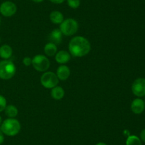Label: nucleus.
<instances>
[{
    "label": "nucleus",
    "mask_w": 145,
    "mask_h": 145,
    "mask_svg": "<svg viewBox=\"0 0 145 145\" xmlns=\"http://www.w3.org/2000/svg\"><path fill=\"white\" fill-rule=\"evenodd\" d=\"M69 51L72 56L78 58L84 57L90 52V42L83 36H75L69 42Z\"/></svg>",
    "instance_id": "1"
},
{
    "label": "nucleus",
    "mask_w": 145,
    "mask_h": 145,
    "mask_svg": "<svg viewBox=\"0 0 145 145\" xmlns=\"http://www.w3.org/2000/svg\"><path fill=\"white\" fill-rule=\"evenodd\" d=\"M0 129L2 131L4 134L8 136H14L19 133L21 130V124L16 119L8 118L3 121Z\"/></svg>",
    "instance_id": "2"
},
{
    "label": "nucleus",
    "mask_w": 145,
    "mask_h": 145,
    "mask_svg": "<svg viewBox=\"0 0 145 145\" xmlns=\"http://www.w3.org/2000/svg\"><path fill=\"white\" fill-rule=\"evenodd\" d=\"M15 65L9 60H3L0 61V78L2 80H9L16 73Z\"/></svg>",
    "instance_id": "3"
},
{
    "label": "nucleus",
    "mask_w": 145,
    "mask_h": 145,
    "mask_svg": "<svg viewBox=\"0 0 145 145\" xmlns=\"http://www.w3.org/2000/svg\"><path fill=\"white\" fill-rule=\"evenodd\" d=\"M78 23L74 18H67L65 19L59 26V30L62 34L67 36L74 35L78 31Z\"/></svg>",
    "instance_id": "4"
},
{
    "label": "nucleus",
    "mask_w": 145,
    "mask_h": 145,
    "mask_svg": "<svg viewBox=\"0 0 145 145\" xmlns=\"http://www.w3.org/2000/svg\"><path fill=\"white\" fill-rule=\"evenodd\" d=\"M41 85L45 88L52 89L57 85L59 83V79L57 76L56 73L52 71L45 72L40 77Z\"/></svg>",
    "instance_id": "5"
},
{
    "label": "nucleus",
    "mask_w": 145,
    "mask_h": 145,
    "mask_svg": "<svg viewBox=\"0 0 145 145\" xmlns=\"http://www.w3.org/2000/svg\"><path fill=\"white\" fill-rule=\"evenodd\" d=\"M32 65L37 71L45 72L49 68L50 63L45 55L39 54L33 57L32 59Z\"/></svg>",
    "instance_id": "6"
},
{
    "label": "nucleus",
    "mask_w": 145,
    "mask_h": 145,
    "mask_svg": "<svg viewBox=\"0 0 145 145\" xmlns=\"http://www.w3.org/2000/svg\"><path fill=\"white\" fill-rule=\"evenodd\" d=\"M17 7L13 1H6L0 5V13L5 17H11L16 13Z\"/></svg>",
    "instance_id": "7"
},
{
    "label": "nucleus",
    "mask_w": 145,
    "mask_h": 145,
    "mask_svg": "<svg viewBox=\"0 0 145 145\" xmlns=\"http://www.w3.org/2000/svg\"><path fill=\"white\" fill-rule=\"evenodd\" d=\"M132 92L138 98L145 96V78H139L133 82L132 85Z\"/></svg>",
    "instance_id": "8"
},
{
    "label": "nucleus",
    "mask_w": 145,
    "mask_h": 145,
    "mask_svg": "<svg viewBox=\"0 0 145 145\" xmlns=\"http://www.w3.org/2000/svg\"><path fill=\"white\" fill-rule=\"evenodd\" d=\"M145 104L144 100L140 98H136L131 103V110L136 115H140L144 112Z\"/></svg>",
    "instance_id": "9"
},
{
    "label": "nucleus",
    "mask_w": 145,
    "mask_h": 145,
    "mask_svg": "<svg viewBox=\"0 0 145 145\" xmlns=\"http://www.w3.org/2000/svg\"><path fill=\"white\" fill-rule=\"evenodd\" d=\"M56 75L60 80H66L70 75V69L67 65H60L57 70Z\"/></svg>",
    "instance_id": "10"
},
{
    "label": "nucleus",
    "mask_w": 145,
    "mask_h": 145,
    "mask_svg": "<svg viewBox=\"0 0 145 145\" xmlns=\"http://www.w3.org/2000/svg\"><path fill=\"white\" fill-rule=\"evenodd\" d=\"M71 59V54L66 51H59L55 54V61L59 64H65Z\"/></svg>",
    "instance_id": "11"
},
{
    "label": "nucleus",
    "mask_w": 145,
    "mask_h": 145,
    "mask_svg": "<svg viewBox=\"0 0 145 145\" xmlns=\"http://www.w3.org/2000/svg\"><path fill=\"white\" fill-rule=\"evenodd\" d=\"M49 41L50 43L57 45L62 42V33L59 30V28H55L49 35Z\"/></svg>",
    "instance_id": "12"
},
{
    "label": "nucleus",
    "mask_w": 145,
    "mask_h": 145,
    "mask_svg": "<svg viewBox=\"0 0 145 145\" xmlns=\"http://www.w3.org/2000/svg\"><path fill=\"white\" fill-rule=\"evenodd\" d=\"M13 54V50L10 45L7 44L1 45L0 47V57L4 60H8Z\"/></svg>",
    "instance_id": "13"
},
{
    "label": "nucleus",
    "mask_w": 145,
    "mask_h": 145,
    "mask_svg": "<svg viewBox=\"0 0 145 145\" xmlns=\"http://www.w3.org/2000/svg\"><path fill=\"white\" fill-rule=\"evenodd\" d=\"M51 96L53 99L59 100L62 99L65 96V90L62 87L57 85L51 90Z\"/></svg>",
    "instance_id": "14"
},
{
    "label": "nucleus",
    "mask_w": 145,
    "mask_h": 145,
    "mask_svg": "<svg viewBox=\"0 0 145 145\" xmlns=\"http://www.w3.org/2000/svg\"><path fill=\"white\" fill-rule=\"evenodd\" d=\"M50 19L55 24H60L64 21V16L60 11H53L50 14Z\"/></svg>",
    "instance_id": "15"
},
{
    "label": "nucleus",
    "mask_w": 145,
    "mask_h": 145,
    "mask_svg": "<svg viewBox=\"0 0 145 145\" xmlns=\"http://www.w3.org/2000/svg\"><path fill=\"white\" fill-rule=\"evenodd\" d=\"M44 51H45V53L48 56H53V55H55L57 53V47L55 44L49 42L44 47Z\"/></svg>",
    "instance_id": "16"
},
{
    "label": "nucleus",
    "mask_w": 145,
    "mask_h": 145,
    "mask_svg": "<svg viewBox=\"0 0 145 145\" xmlns=\"http://www.w3.org/2000/svg\"><path fill=\"white\" fill-rule=\"evenodd\" d=\"M4 112H5L6 115L8 117V118H14L17 116L18 115V109L16 106L13 105H7L4 109Z\"/></svg>",
    "instance_id": "17"
},
{
    "label": "nucleus",
    "mask_w": 145,
    "mask_h": 145,
    "mask_svg": "<svg viewBox=\"0 0 145 145\" xmlns=\"http://www.w3.org/2000/svg\"><path fill=\"white\" fill-rule=\"evenodd\" d=\"M126 145H142V141L135 135H130L126 139Z\"/></svg>",
    "instance_id": "18"
},
{
    "label": "nucleus",
    "mask_w": 145,
    "mask_h": 145,
    "mask_svg": "<svg viewBox=\"0 0 145 145\" xmlns=\"http://www.w3.org/2000/svg\"><path fill=\"white\" fill-rule=\"evenodd\" d=\"M67 1L68 6L72 9H77L81 4L80 0H67Z\"/></svg>",
    "instance_id": "19"
},
{
    "label": "nucleus",
    "mask_w": 145,
    "mask_h": 145,
    "mask_svg": "<svg viewBox=\"0 0 145 145\" xmlns=\"http://www.w3.org/2000/svg\"><path fill=\"white\" fill-rule=\"evenodd\" d=\"M7 106V100L4 96L0 95V112L4 110Z\"/></svg>",
    "instance_id": "20"
},
{
    "label": "nucleus",
    "mask_w": 145,
    "mask_h": 145,
    "mask_svg": "<svg viewBox=\"0 0 145 145\" xmlns=\"http://www.w3.org/2000/svg\"><path fill=\"white\" fill-rule=\"evenodd\" d=\"M23 63L25 66H30L31 65H32V58H31L30 57H25L23 59Z\"/></svg>",
    "instance_id": "21"
},
{
    "label": "nucleus",
    "mask_w": 145,
    "mask_h": 145,
    "mask_svg": "<svg viewBox=\"0 0 145 145\" xmlns=\"http://www.w3.org/2000/svg\"><path fill=\"white\" fill-rule=\"evenodd\" d=\"M140 139L142 142H145V129H142V132H140Z\"/></svg>",
    "instance_id": "22"
},
{
    "label": "nucleus",
    "mask_w": 145,
    "mask_h": 145,
    "mask_svg": "<svg viewBox=\"0 0 145 145\" xmlns=\"http://www.w3.org/2000/svg\"><path fill=\"white\" fill-rule=\"evenodd\" d=\"M4 141V134L2 132V131L0 129V145H1V144H3Z\"/></svg>",
    "instance_id": "23"
},
{
    "label": "nucleus",
    "mask_w": 145,
    "mask_h": 145,
    "mask_svg": "<svg viewBox=\"0 0 145 145\" xmlns=\"http://www.w3.org/2000/svg\"><path fill=\"white\" fill-rule=\"evenodd\" d=\"M52 3H54V4H62L63 3L65 0H50Z\"/></svg>",
    "instance_id": "24"
},
{
    "label": "nucleus",
    "mask_w": 145,
    "mask_h": 145,
    "mask_svg": "<svg viewBox=\"0 0 145 145\" xmlns=\"http://www.w3.org/2000/svg\"><path fill=\"white\" fill-rule=\"evenodd\" d=\"M32 1H33L34 2H36V3H40L42 2V1H43L44 0H32Z\"/></svg>",
    "instance_id": "25"
},
{
    "label": "nucleus",
    "mask_w": 145,
    "mask_h": 145,
    "mask_svg": "<svg viewBox=\"0 0 145 145\" xmlns=\"http://www.w3.org/2000/svg\"><path fill=\"white\" fill-rule=\"evenodd\" d=\"M96 145H107L106 143H104V142H99L98 144H96Z\"/></svg>",
    "instance_id": "26"
},
{
    "label": "nucleus",
    "mask_w": 145,
    "mask_h": 145,
    "mask_svg": "<svg viewBox=\"0 0 145 145\" xmlns=\"http://www.w3.org/2000/svg\"><path fill=\"white\" fill-rule=\"evenodd\" d=\"M1 123H2V119H1V115H0V126H1Z\"/></svg>",
    "instance_id": "27"
},
{
    "label": "nucleus",
    "mask_w": 145,
    "mask_h": 145,
    "mask_svg": "<svg viewBox=\"0 0 145 145\" xmlns=\"http://www.w3.org/2000/svg\"><path fill=\"white\" fill-rule=\"evenodd\" d=\"M0 24H1V17H0Z\"/></svg>",
    "instance_id": "28"
},
{
    "label": "nucleus",
    "mask_w": 145,
    "mask_h": 145,
    "mask_svg": "<svg viewBox=\"0 0 145 145\" xmlns=\"http://www.w3.org/2000/svg\"><path fill=\"white\" fill-rule=\"evenodd\" d=\"M144 104H145V99H144Z\"/></svg>",
    "instance_id": "29"
},
{
    "label": "nucleus",
    "mask_w": 145,
    "mask_h": 145,
    "mask_svg": "<svg viewBox=\"0 0 145 145\" xmlns=\"http://www.w3.org/2000/svg\"><path fill=\"white\" fill-rule=\"evenodd\" d=\"M0 41H1V39H0Z\"/></svg>",
    "instance_id": "30"
}]
</instances>
